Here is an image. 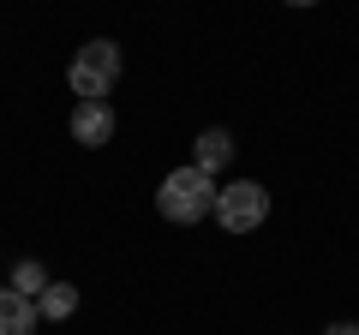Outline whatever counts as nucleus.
Returning <instances> with one entry per match:
<instances>
[{
	"mask_svg": "<svg viewBox=\"0 0 359 335\" xmlns=\"http://www.w3.org/2000/svg\"><path fill=\"white\" fill-rule=\"evenodd\" d=\"M233 150H240V144H233L228 126H204V132H198V144H192V168H204L210 180H216L222 168L233 162Z\"/></svg>",
	"mask_w": 359,
	"mask_h": 335,
	"instance_id": "5",
	"label": "nucleus"
},
{
	"mask_svg": "<svg viewBox=\"0 0 359 335\" xmlns=\"http://www.w3.org/2000/svg\"><path fill=\"white\" fill-rule=\"evenodd\" d=\"M210 216H216L228 233H252V228H264V221H269V192L257 180H222Z\"/></svg>",
	"mask_w": 359,
	"mask_h": 335,
	"instance_id": "3",
	"label": "nucleus"
},
{
	"mask_svg": "<svg viewBox=\"0 0 359 335\" xmlns=\"http://www.w3.org/2000/svg\"><path fill=\"white\" fill-rule=\"evenodd\" d=\"M6 287H18L25 299H42V287H48V270H42L36 258H18V264H13V282H6Z\"/></svg>",
	"mask_w": 359,
	"mask_h": 335,
	"instance_id": "8",
	"label": "nucleus"
},
{
	"mask_svg": "<svg viewBox=\"0 0 359 335\" xmlns=\"http://www.w3.org/2000/svg\"><path fill=\"white\" fill-rule=\"evenodd\" d=\"M216 186L204 168H174V174H162V186H156V210H162V221H180V228H198V221H210V210H216Z\"/></svg>",
	"mask_w": 359,
	"mask_h": 335,
	"instance_id": "1",
	"label": "nucleus"
},
{
	"mask_svg": "<svg viewBox=\"0 0 359 335\" xmlns=\"http://www.w3.org/2000/svg\"><path fill=\"white\" fill-rule=\"evenodd\" d=\"M287 6H318V0H287Z\"/></svg>",
	"mask_w": 359,
	"mask_h": 335,
	"instance_id": "10",
	"label": "nucleus"
},
{
	"mask_svg": "<svg viewBox=\"0 0 359 335\" xmlns=\"http://www.w3.org/2000/svg\"><path fill=\"white\" fill-rule=\"evenodd\" d=\"M120 72H126L120 42L114 36H90L84 48L72 54V66H66V84H72L78 102H108V90L120 84Z\"/></svg>",
	"mask_w": 359,
	"mask_h": 335,
	"instance_id": "2",
	"label": "nucleus"
},
{
	"mask_svg": "<svg viewBox=\"0 0 359 335\" xmlns=\"http://www.w3.org/2000/svg\"><path fill=\"white\" fill-rule=\"evenodd\" d=\"M36 311H42L48 323H66V317L78 311V287H72V282H48V287H42V299H36Z\"/></svg>",
	"mask_w": 359,
	"mask_h": 335,
	"instance_id": "7",
	"label": "nucleus"
},
{
	"mask_svg": "<svg viewBox=\"0 0 359 335\" xmlns=\"http://www.w3.org/2000/svg\"><path fill=\"white\" fill-rule=\"evenodd\" d=\"M323 335H359V323L353 317H335V323H323Z\"/></svg>",
	"mask_w": 359,
	"mask_h": 335,
	"instance_id": "9",
	"label": "nucleus"
},
{
	"mask_svg": "<svg viewBox=\"0 0 359 335\" xmlns=\"http://www.w3.org/2000/svg\"><path fill=\"white\" fill-rule=\"evenodd\" d=\"M66 126H72V144H84V150H102V144L114 138V102H78Z\"/></svg>",
	"mask_w": 359,
	"mask_h": 335,
	"instance_id": "4",
	"label": "nucleus"
},
{
	"mask_svg": "<svg viewBox=\"0 0 359 335\" xmlns=\"http://www.w3.org/2000/svg\"><path fill=\"white\" fill-rule=\"evenodd\" d=\"M36 323H42L36 299H25L18 287H0V335H36Z\"/></svg>",
	"mask_w": 359,
	"mask_h": 335,
	"instance_id": "6",
	"label": "nucleus"
}]
</instances>
